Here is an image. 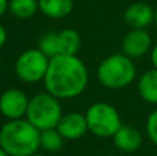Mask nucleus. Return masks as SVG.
<instances>
[{
    "label": "nucleus",
    "instance_id": "1",
    "mask_svg": "<svg viewBox=\"0 0 157 156\" xmlns=\"http://www.w3.org/2000/svg\"><path fill=\"white\" fill-rule=\"evenodd\" d=\"M43 83L46 91L57 98H75L86 90L88 84V71L76 55L58 54L50 58Z\"/></svg>",
    "mask_w": 157,
    "mask_h": 156
},
{
    "label": "nucleus",
    "instance_id": "2",
    "mask_svg": "<svg viewBox=\"0 0 157 156\" xmlns=\"http://www.w3.org/2000/svg\"><path fill=\"white\" fill-rule=\"evenodd\" d=\"M0 131V146L10 156H30L40 148V130L28 119L8 120Z\"/></svg>",
    "mask_w": 157,
    "mask_h": 156
},
{
    "label": "nucleus",
    "instance_id": "3",
    "mask_svg": "<svg viewBox=\"0 0 157 156\" xmlns=\"http://www.w3.org/2000/svg\"><path fill=\"white\" fill-rule=\"evenodd\" d=\"M136 75L135 64L132 58L124 53H117L106 57L97 69V77L106 88L120 90L134 82Z\"/></svg>",
    "mask_w": 157,
    "mask_h": 156
},
{
    "label": "nucleus",
    "instance_id": "4",
    "mask_svg": "<svg viewBox=\"0 0 157 156\" xmlns=\"http://www.w3.org/2000/svg\"><path fill=\"white\" fill-rule=\"evenodd\" d=\"M62 115L59 98L50 94L48 91L39 93L29 99L26 119L40 131L57 127Z\"/></svg>",
    "mask_w": 157,
    "mask_h": 156
},
{
    "label": "nucleus",
    "instance_id": "5",
    "mask_svg": "<svg viewBox=\"0 0 157 156\" xmlns=\"http://www.w3.org/2000/svg\"><path fill=\"white\" fill-rule=\"evenodd\" d=\"M88 131L101 138L113 137L123 126L120 115L114 107L106 102H95L86 112Z\"/></svg>",
    "mask_w": 157,
    "mask_h": 156
},
{
    "label": "nucleus",
    "instance_id": "6",
    "mask_svg": "<svg viewBox=\"0 0 157 156\" xmlns=\"http://www.w3.org/2000/svg\"><path fill=\"white\" fill-rule=\"evenodd\" d=\"M50 58L39 49L24 51L15 61L14 71L19 80L25 83H37L44 80L48 69Z\"/></svg>",
    "mask_w": 157,
    "mask_h": 156
},
{
    "label": "nucleus",
    "instance_id": "7",
    "mask_svg": "<svg viewBox=\"0 0 157 156\" xmlns=\"http://www.w3.org/2000/svg\"><path fill=\"white\" fill-rule=\"evenodd\" d=\"M29 98L18 88H8L0 96V113L8 120L22 119L26 116Z\"/></svg>",
    "mask_w": 157,
    "mask_h": 156
},
{
    "label": "nucleus",
    "instance_id": "8",
    "mask_svg": "<svg viewBox=\"0 0 157 156\" xmlns=\"http://www.w3.org/2000/svg\"><path fill=\"white\" fill-rule=\"evenodd\" d=\"M152 49V37L146 29H131L123 39L121 50L127 57L136 60Z\"/></svg>",
    "mask_w": 157,
    "mask_h": 156
},
{
    "label": "nucleus",
    "instance_id": "9",
    "mask_svg": "<svg viewBox=\"0 0 157 156\" xmlns=\"http://www.w3.org/2000/svg\"><path fill=\"white\" fill-rule=\"evenodd\" d=\"M155 8L144 2H135L127 7L124 21L131 29H146L155 22Z\"/></svg>",
    "mask_w": 157,
    "mask_h": 156
},
{
    "label": "nucleus",
    "instance_id": "10",
    "mask_svg": "<svg viewBox=\"0 0 157 156\" xmlns=\"http://www.w3.org/2000/svg\"><path fill=\"white\" fill-rule=\"evenodd\" d=\"M57 130L65 140H78L88 131L86 115L80 112H69L62 115Z\"/></svg>",
    "mask_w": 157,
    "mask_h": 156
},
{
    "label": "nucleus",
    "instance_id": "11",
    "mask_svg": "<svg viewBox=\"0 0 157 156\" xmlns=\"http://www.w3.org/2000/svg\"><path fill=\"white\" fill-rule=\"evenodd\" d=\"M112 138H113L114 146L127 154L139 149L142 145V141H144L141 131L132 126H121Z\"/></svg>",
    "mask_w": 157,
    "mask_h": 156
},
{
    "label": "nucleus",
    "instance_id": "12",
    "mask_svg": "<svg viewBox=\"0 0 157 156\" xmlns=\"http://www.w3.org/2000/svg\"><path fill=\"white\" fill-rule=\"evenodd\" d=\"M73 7V0H39V10L52 19H61L71 15Z\"/></svg>",
    "mask_w": 157,
    "mask_h": 156
},
{
    "label": "nucleus",
    "instance_id": "13",
    "mask_svg": "<svg viewBox=\"0 0 157 156\" xmlns=\"http://www.w3.org/2000/svg\"><path fill=\"white\" fill-rule=\"evenodd\" d=\"M138 91L144 101L157 105V68L142 75L138 82Z\"/></svg>",
    "mask_w": 157,
    "mask_h": 156
},
{
    "label": "nucleus",
    "instance_id": "14",
    "mask_svg": "<svg viewBox=\"0 0 157 156\" xmlns=\"http://www.w3.org/2000/svg\"><path fill=\"white\" fill-rule=\"evenodd\" d=\"M58 43H59V54L76 55L80 50L81 39L75 29H62L58 32Z\"/></svg>",
    "mask_w": 157,
    "mask_h": 156
},
{
    "label": "nucleus",
    "instance_id": "15",
    "mask_svg": "<svg viewBox=\"0 0 157 156\" xmlns=\"http://www.w3.org/2000/svg\"><path fill=\"white\" fill-rule=\"evenodd\" d=\"M8 11L19 19H28L39 11V0H10Z\"/></svg>",
    "mask_w": 157,
    "mask_h": 156
},
{
    "label": "nucleus",
    "instance_id": "16",
    "mask_svg": "<svg viewBox=\"0 0 157 156\" xmlns=\"http://www.w3.org/2000/svg\"><path fill=\"white\" fill-rule=\"evenodd\" d=\"M65 138L61 135V133L54 129H47L40 131V146L47 152H57L62 148Z\"/></svg>",
    "mask_w": 157,
    "mask_h": 156
},
{
    "label": "nucleus",
    "instance_id": "17",
    "mask_svg": "<svg viewBox=\"0 0 157 156\" xmlns=\"http://www.w3.org/2000/svg\"><path fill=\"white\" fill-rule=\"evenodd\" d=\"M37 49L48 58L59 54V43H58V32H46L39 39Z\"/></svg>",
    "mask_w": 157,
    "mask_h": 156
},
{
    "label": "nucleus",
    "instance_id": "18",
    "mask_svg": "<svg viewBox=\"0 0 157 156\" xmlns=\"http://www.w3.org/2000/svg\"><path fill=\"white\" fill-rule=\"evenodd\" d=\"M146 134L149 140L157 145V109L153 111L146 120Z\"/></svg>",
    "mask_w": 157,
    "mask_h": 156
},
{
    "label": "nucleus",
    "instance_id": "19",
    "mask_svg": "<svg viewBox=\"0 0 157 156\" xmlns=\"http://www.w3.org/2000/svg\"><path fill=\"white\" fill-rule=\"evenodd\" d=\"M6 41H7V30H6V28L3 26L2 24H0V49L6 44Z\"/></svg>",
    "mask_w": 157,
    "mask_h": 156
},
{
    "label": "nucleus",
    "instance_id": "20",
    "mask_svg": "<svg viewBox=\"0 0 157 156\" xmlns=\"http://www.w3.org/2000/svg\"><path fill=\"white\" fill-rule=\"evenodd\" d=\"M8 6H10V2L8 0H0V17H3L8 10Z\"/></svg>",
    "mask_w": 157,
    "mask_h": 156
},
{
    "label": "nucleus",
    "instance_id": "21",
    "mask_svg": "<svg viewBox=\"0 0 157 156\" xmlns=\"http://www.w3.org/2000/svg\"><path fill=\"white\" fill-rule=\"evenodd\" d=\"M152 64L153 68H157V43L152 47Z\"/></svg>",
    "mask_w": 157,
    "mask_h": 156
},
{
    "label": "nucleus",
    "instance_id": "22",
    "mask_svg": "<svg viewBox=\"0 0 157 156\" xmlns=\"http://www.w3.org/2000/svg\"><path fill=\"white\" fill-rule=\"evenodd\" d=\"M0 156H10V155H8V154H7V152H6V151H4V149H3V148H2V146H0Z\"/></svg>",
    "mask_w": 157,
    "mask_h": 156
},
{
    "label": "nucleus",
    "instance_id": "23",
    "mask_svg": "<svg viewBox=\"0 0 157 156\" xmlns=\"http://www.w3.org/2000/svg\"><path fill=\"white\" fill-rule=\"evenodd\" d=\"M155 25H156V28H157V8H156V11H155Z\"/></svg>",
    "mask_w": 157,
    "mask_h": 156
},
{
    "label": "nucleus",
    "instance_id": "24",
    "mask_svg": "<svg viewBox=\"0 0 157 156\" xmlns=\"http://www.w3.org/2000/svg\"><path fill=\"white\" fill-rule=\"evenodd\" d=\"M30 156H44V155H41V154H37V152H35V154H32Z\"/></svg>",
    "mask_w": 157,
    "mask_h": 156
},
{
    "label": "nucleus",
    "instance_id": "25",
    "mask_svg": "<svg viewBox=\"0 0 157 156\" xmlns=\"http://www.w3.org/2000/svg\"><path fill=\"white\" fill-rule=\"evenodd\" d=\"M0 145H2V131H0Z\"/></svg>",
    "mask_w": 157,
    "mask_h": 156
},
{
    "label": "nucleus",
    "instance_id": "26",
    "mask_svg": "<svg viewBox=\"0 0 157 156\" xmlns=\"http://www.w3.org/2000/svg\"><path fill=\"white\" fill-rule=\"evenodd\" d=\"M105 156H116V155H105Z\"/></svg>",
    "mask_w": 157,
    "mask_h": 156
}]
</instances>
